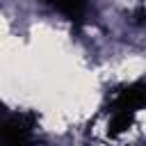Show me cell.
<instances>
[{"label":"cell","instance_id":"obj_2","mask_svg":"<svg viewBox=\"0 0 146 146\" xmlns=\"http://www.w3.org/2000/svg\"><path fill=\"white\" fill-rule=\"evenodd\" d=\"M146 105V84H128L123 87L114 100H112V110H128V112H137Z\"/></svg>","mask_w":146,"mask_h":146},{"label":"cell","instance_id":"obj_3","mask_svg":"<svg viewBox=\"0 0 146 146\" xmlns=\"http://www.w3.org/2000/svg\"><path fill=\"white\" fill-rule=\"evenodd\" d=\"M46 2H50L57 11H62L68 18H82L87 9V0H46Z\"/></svg>","mask_w":146,"mask_h":146},{"label":"cell","instance_id":"obj_1","mask_svg":"<svg viewBox=\"0 0 146 146\" xmlns=\"http://www.w3.org/2000/svg\"><path fill=\"white\" fill-rule=\"evenodd\" d=\"M34 128H36L34 114H30V112H16V114H11V116L5 119V123H2V137H5V141H11V144L27 141V139H32Z\"/></svg>","mask_w":146,"mask_h":146}]
</instances>
